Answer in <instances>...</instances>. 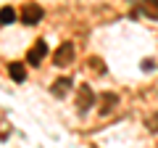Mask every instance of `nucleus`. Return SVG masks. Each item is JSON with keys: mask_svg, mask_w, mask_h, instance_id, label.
Returning a JSON list of instances; mask_svg holds the SVG:
<instances>
[{"mask_svg": "<svg viewBox=\"0 0 158 148\" xmlns=\"http://www.w3.org/2000/svg\"><path fill=\"white\" fill-rule=\"evenodd\" d=\"M69 90H71V80H69V77H61V80L53 82V90H50V93H53L56 98H63Z\"/></svg>", "mask_w": 158, "mask_h": 148, "instance_id": "5", "label": "nucleus"}, {"mask_svg": "<svg viewBox=\"0 0 158 148\" xmlns=\"http://www.w3.org/2000/svg\"><path fill=\"white\" fill-rule=\"evenodd\" d=\"M90 66H92V72H103V63H100V58H90Z\"/></svg>", "mask_w": 158, "mask_h": 148, "instance_id": "11", "label": "nucleus"}, {"mask_svg": "<svg viewBox=\"0 0 158 148\" xmlns=\"http://www.w3.org/2000/svg\"><path fill=\"white\" fill-rule=\"evenodd\" d=\"M148 127H150V132H158V114H153L148 119Z\"/></svg>", "mask_w": 158, "mask_h": 148, "instance_id": "10", "label": "nucleus"}, {"mask_svg": "<svg viewBox=\"0 0 158 148\" xmlns=\"http://www.w3.org/2000/svg\"><path fill=\"white\" fill-rule=\"evenodd\" d=\"M45 56H48V45H45L42 40H37L32 48H29V53H27V63H32V66H40Z\"/></svg>", "mask_w": 158, "mask_h": 148, "instance_id": "3", "label": "nucleus"}, {"mask_svg": "<svg viewBox=\"0 0 158 148\" xmlns=\"http://www.w3.org/2000/svg\"><path fill=\"white\" fill-rule=\"evenodd\" d=\"M71 61H74V45L71 42H63V45L53 53V63H56V66H69Z\"/></svg>", "mask_w": 158, "mask_h": 148, "instance_id": "2", "label": "nucleus"}, {"mask_svg": "<svg viewBox=\"0 0 158 148\" xmlns=\"http://www.w3.org/2000/svg\"><path fill=\"white\" fill-rule=\"evenodd\" d=\"M21 21L29 24V27H34L37 21H42V6H37V3H27V6L21 8Z\"/></svg>", "mask_w": 158, "mask_h": 148, "instance_id": "1", "label": "nucleus"}, {"mask_svg": "<svg viewBox=\"0 0 158 148\" xmlns=\"http://www.w3.org/2000/svg\"><path fill=\"white\" fill-rule=\"evenodd\" d=\"M8 74H11V80H16V82L27 80V69H24L21 63H11V66H8Z\"/></svg>", "mask_w": 158, "mask_h": 148, "instance_id": "8", "label": "nucleus"}, {"mask_svg": "<svg viewBox=\"0 0 158 148\" xmlns=\"http://www.w3.org/2000/svg\"><path fill=\"white\" fill-rule=\"evenodd\" d=\"M95 103V93L90 90V87H82L79 90V95H77V108H79V114H85V111H90V106Z\"/></svg>", "mask_w": 158, "mask_h": 148, "instance_id": "4", "label": "nucleus"}, {"mask_svg": "<svg viewBox=\"0 0 158 148\" xmlns=\"http://www.w3.org/2000/svg\"><path fill=\"white\" fill-rule=\"evenodd\" d=\"M116 103H118V98L113 95V93L103 95V106H100V114H103V116H106V114H111L113 108H116Z\"/></svg>", "mask_w": 158, "mask_h": 148, "instance_id": "7", "label": "nucleus"}, {"mask_svg": "<svg viewBox=\"0 0 158 148\" xmlns=\"http://www.w3.org/2000/svg\"><path fill=\"white\" fill-rule=\"evenodd\" d=\"M142 13L153 21H158V0H142Z\"/></svg>", "mask_w": 158, "mask_h": 148, "instance_id": "6", "label": "nucleus"}, {"mask_svg": "<svg viewBox=\"0 0 158 148\" xmlns=\"http://www.w3.org/2000/svg\"><path fill=\"white\" fill-rule=\"evenodd\" d=\"M13 21H16V11H13L11 6L0 8V24H3V27H8V24H13Z\"/></svg>", "mask_w": 158, "mask_h": 148, "instance_id": "9", "label": "nucleus"}]
</instances>
